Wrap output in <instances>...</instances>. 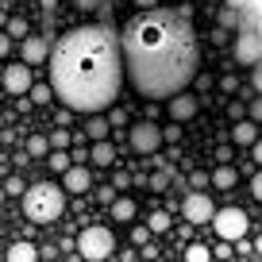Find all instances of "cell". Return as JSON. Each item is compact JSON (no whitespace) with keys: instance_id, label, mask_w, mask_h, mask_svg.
Returning a JSON list of instances; mask_svg holds the SVG:
<instances>
[{"instance_id":"cell-24","label":"cell","mask_w":262,"mask_h":262,"mask_svg":"<svg viewBox=\"0 0 262 262\" xmlns=\"http://www.w3.org/2000/svg\"><path fill=\"white\" fill-rule=\"evenodd\" d=\"M50 147H54V150L74 147V131H62V127H54V131H50Z\"/></svg>"},{"instance_id":"cell-44","label":"cell","mask_w":262,"mask_h":262,"mask_svg":"<svg viewBox=\"0 0 262 262\" xmlns=\"http://www.w3.org/2000/svg\"><path fill=\"white\" fill-rule=\"evenodd\" d=\"M254 254H262V235H254Z\"/></svg>"},{"instance_id":"cell-37","label":"cell","mask_w":262,"mask_h":262,"mask_svg":"<svg viewBox=\"0 0 262 262\" xmlns=\"http://www.w3.org/2000/svg\"><path fill=\"white\" fill-rule=\"evenodd\" d=\"M247 112H251L254 123H262V100H251V108H247Z\"/></svg>"},{"instance_id":"cell-22","label":"cell","mask_w":262,"mask_h":262,"mask_svg":"<svg viewBox=\"0 0 262 262\" xmlns=\"http://www.w3.org/2000/svg\"><path fill=\"white\" fill-rule=\"evenodd\" d=\"M170 181H178V170H173V166H166L162 173H155V178H150V189H155V193H166V189H170Z\"/></svg>"},{"instance_id":"cell-23","label":"cell","mask_w":262,"mask_h":262,"mask_svg":"<svg viewBox=\"0 0 262 262\" xmlns=\"http://www.w3.org/2000/svg\"><path fill=\"white\" fill-rule=\"evenodd\" d=\"M27 97H31V104H50V97H58L54 93V85H31V93H27Z\"/></svg>"},{"instance_id":"cell-43","label":"cell","mask_w":262,"mask_h":262,"mask_svg":"<svg viewBox=\"0 0 262 262\" xmlns=\"http://www.w3.org/2000/svg\"><path fill=\"white\" fill-rule=\"evenodd\" d=\"M135 4H139L143 12H147V8H158V0H135Z\"/></svg>"},{"instance_id":"cell-5","label":"cell","mask_w":262,"mask_h":262,"mask_svg":"<svg viewBox=\"0 0 262 262\" xmlns=\"http://www.w3.org/2000/svg\"><path fill=\"white\" fill-rule=\"evenodd\" d=\"M127 143L135 155H155L158 147L166 143V127H158L155 120H139L127 127Z\"/></svg>"},{"instance_id":"cell-12","label":"cell","mask_w":262,"mask_h":262,"mask_svg":"<svg viewBox=\"0 0 262 262\" xmlns=\"http://www.w3.org/2000/svg\"><path fill=\"white\" fill-rule=\"evenodd\" d=\"M62 185H66V193H89L93 189V178H89V170L85 166H70V170L62 173Z\"/></svg>"},{"instance_id":"cell-36","label":"cell","mask_w":262,"mask_h":262,"mask_svg":"<svg viewBox=\"0 0 262 262\" xmlns=\"http://www.w3.org/2000/svg\"><path fill=\"white\" fill-rule=\"evenodd\" d=\"M147 235H150V224H147V228H135V231H131V243H147Z\"/></svg>"},{"instance_id":"cell-25","label":"cell","mask_w":262,"mask_h":262,"mask_svg":"<svg viewBox=\"0 0 262 262\" xmlns=\"http://www.w3.org/2000/svg\"><path fill=\"white\" fill-rule=\"evenodd\" d=\"M212 254H216V251H208L205 243H193V247L185 251V262H212Z\"/></svg>"},{"instance_id":"cell-10","label":"cell","mask_w":262,"mask_h":262,"mask_svg":"<svg viewBox=\"0 0 262 262\" xmlns=\"http://www.w3.org/2000/svg\"><path fill=\"white\" fill-rule=\"evenodd\" d=\"M50 35H27V39H19V58L24 62H31V66H42V62H50Z\"/></svg>"},{"instance_id":"cell-13","label":"cell","mask_w":262,"mask_h":262,"mask_svg":"<svg viewBox=\"0 0 262 262\" xmlns=\"http://www.w3.org/2000/svg\"><path fill=\"white\" fill-rule=\"evenodd\" d=\"M262 135H258V123L254 120H235V127H231V143L235 147H254Z\"/></svg>"},{"instance_id":"cell-7","label":"cell","mask_w":262,"mask_h":262,"mask_svg":"<svg viewBox=\"0 0 262 262\" xmlns=\"http://www.w3.org/2000/svg\"><path fill=\"white\" fill-rule=\"evenodd\" d=\"M247 212L243 208H235V205H228V208H220L216 212V220H212V228H216V235L220 239H228V243H239V239L247 235Z\"/></svg>"},{"instance_id":"cell-15","label":"cell","mask_w":262,"mask_h":262,"mask_svg":"<svg viewBox=\"0 0 262 262\" xmlns=\"http://www.w3.org/2000/svg\"><path fill=\"white\" fill-rule=\"evenodd\" d=\"M243 16L247 12L239 8V4H224L220 8V27L224 31H239V27H243Z\"/></svg>"},{"instance_id":"cell-27","label":"cell","mask_w":262,"mask_h":262,"mask_svg":"<svg viewBox=\"0 0 262 262\" xmlns=\"http://www.w3.org/2000/svg\"><path fill=\"white\" fill-rule=\"evenodd\" d=\"M147 224H150V231H170V212H150Z\"/></svg>"},{"instance_id":"cell-18","label":"cell","mask_w":262,"mask_h":262,"mask_svg":"<svg viewBox=\"0 0 262 262\" xmlns=\"http://www.w3.org/2000/svg\"><path fill=\"white\" fill-rule=\"evenodd\" d=\"M235 181H239V170H235L231 162H224L220 170L212 173V185H216V189H235Z\"/></svg>"},{"instance_id":"cell-30","label":"cell","mask_w":262,"mask_h":262,"mask_svg":"<svg viewBox=\"0 0 262 262\" xmlns=\"http://www.w3.org/2000/svg\"><path fill=\"white\" fill-rule=\"evenodd\" d=\"M208 181H212V178H208L205 170H193V173H189V189H205Z\"/></svg>"},{"instance_id":"cell-11","label":"cell","mask_w":262,"mask_h":262,"mask_svg":"<svg viewBox=\"0 0 262 262\" xmlns=\"http://www.w3.org/2000/svg\"><path fill=\"white\" fill-rule=\"evenodd\" d=\"M166 112H170V120L185 123V120H193V116L201 112V97H193V93H178V97L166 104Z\"/></svg>"},{"instance_id":"cell-2","label":"cell","mask_w":262,"mask_h":262,"mask_svg":"<svg viewBox=\"0 0 262 262\" xmlns=\"http://www.w3.org/2000/svg\"><path fill=\"white\" fill-rule=\"evenodd\" d=\"M123 58H127V81L139 97L162 100L185 93L201 62L189 16L166 8L139 12L123 27Z\"/></svg>"},{"instance_id":"cell-1","label":"cell","mask_w":262,"mask_h":262,"mask_svg":"<svg viewBox=\"0 0 262 262\" xmlns=\"http://www.w3.org/2000/svg\"><path fill=\"white\" fill-rule=\"evenodd\" d=\"M123 77H127V58H123V35H116V27L85 24L54 42L50 85L70 112H108L120 100Z\"/></svg>"},{"instance_id":"cell-19","label":"cell","mask_w":262,"mask_h":262,"mask_svg":"<svg viewBox=\"0 0 262 262\" xmlns=\"http://www.w3.org/2000/svg\"><path fill=\"white\" fill-rule=\"evenodd\" d=\"M135 212H139V208H135V201H131V196H116V201H112V216H116L120 224L135 220Z\"/></svg>"},{"instance_id":"cell-32","label":"cell","mask_w":262,"mask_h":262,"mask_svg":"<svg viewBox=\"0 0 262 262\" xmlns=\"http://www.w3.org/2000/svg\"><path fill=\"white\" fill-rule=\"evenodd\" d=\"M4 193H8V196H24V181H19V178H8V181H4Z\"/></svg>"},{"instance_id":"cell-29","label":"cell","mask_w":262,"mask_h":262,"mask_svg":"<svg viewBox=\"0 0 262 262\" xmlns=\"http://www.w3.org/2000/svg\"><path fill=\"white\" fill-rule=\"evenodd\" d=\"M8 35H12V39H27V24H24V19H8Z\"/></svg>"},{"instance_id":"cell-16","label":"cell","mask_w":262,"mask_h":262,"mask_svg":"<svg viewBox=\"0 0 262 262\" xmlns=\"http://www.w3.org/2000/svg\"><path fill=\"white\" fill-rule=\"evenodd\" d=\"M89 155H93V162H97V166H116V162H120V158H116V147H112L108 139L93 143V150H89Z\"/></svg>"},{"instance_id":"cell-17","label":"cell","mask_w":262,"mask_h":262,"mask_svg":"<svg viewBox=\"0 0 262 262\" xmlns=\"http://www.w3.org/2000/svg\"><path fill=\"white\" fill-rule=\"evenodd\" d=\"M8 262H39V251H35V243H12L8 247Z\"/></svg>"},{"instance_id":"cell-34","label":"cell","mask_w":262,"mask_h":262,"mask_svg":"<svg viewBox=\"0 0 262 262\" xmlns=\"http://www.w3.org/2000/svg\"><path fill=\"white\" fill-rule=\"evenodd\" d=\"M220 89H224V93H235V89H239V77H235V74H228V77L220 81Z\"/></svg>"},{"instance_id":"cell-40","label":"cell","mask_w":262,"mask_h":262,"mask_svg":"<svg viewBox=\"0 0 262 262\" xmlns=\"http://www.w3.org/2000/svg\"><path fill=\"white\" fill-rule=\"evenodd\" d=\"M181 131H178V120H173V127H166V143H178Z\"/></svg>"},{"instance_id":"cell-39","label":"cell","mask_w":262,"mask_h":262,"mask_svg":"<svg viewBox=\"0 0 262 262\" xmlns=\"http://www.w3.org/2000/svg\"><path fill=\"white\" fill-rule=\"evenodd\" d=\"M39 8H42V16H54V8H58V0H39Z\"/></svg>"},{"instance_id":"cell-9","label":"cell","mask_w":262,"mask_h":262,"mask_svg":"<svg viewBox=\"0 0 262 262\" xmlns=\"http://www.w3.org/2000/svg\"><path fill=\"white\" fill-rule=\"evenodd\" d=\"M31 62H24V58H19V62H8L4 66V93H8V97H27V93H31Z\"/></svg>"},{"instance_id":"cell-33","label":"cell","mask_w":262,"mask_h":262,"mask_svg":"<svg viewBox=\"0 0 262 262\" xmlns=\"http://www.w3.org/2000/svg\"><path fill=\"white\" fill-rule=\"evenodd\" d=\"M251 193H254V201H262V166H258V173L251 178Z\"/></svg>"},{"instance_id":"cell-14","label":"cell","mask_w":262,"mask_h":262,"mask_svg":"<svg viewBox=\"0 0 262 262\" xmlns=\"http://www.w3.org/2000/svg\"><path fill=\"white\" fill-rule=\"evenodd\" d=\"M108 131H116L112 127V120H104V116H89V120H85V135H89L93 143H100V139H108Z\"/></svg>"},{"instance_id":"cell-21","label":"cell","mask_w":262,"mask_h":262,"mask_svg":"<svg viewBox=\"0 0 262 262\" xmlns=\"http://www.w3.org/2000/svg\"><path fill=\"white\" fill-rule=\"evenodd\" d=\"M47 166L54 173H66L70 166H74V155H66V150H50V158H47Z\"/></svg>"},{"instance_id":"cell-4","label":"cell","mask_w":262,"mask_h":262,"mask_svg":"<svg viewBox=\"0 0 262 262\" xmlns=\"http://www.w3.org/2000/svg\"><path fill=\"white\" fill-rule=\"evenodd\" d=\"M112 251H116V239H112V231H108L104 224H93V228H85L81 235H77V254L89 258V262H104Z\"/></svg>"},{"instance_id":"cell-41","label":"cell","mask_w":262,"mask_h":262,"mask_svg":"<svg viewBox=\"0 0 262 262\" xmlns=\"http://www.w3.org/2000/svg\"><path fill=\"white\" fill-rule=\"evenodd\" d=\"M251 81H254V89H258V93H262V62H258V66H254V74H251Z\"/></svg>"},{"instance_id":"cell-35","label":"cell","mask_w":262,"mask_h":262,"mask_svg":"<svg viewBox=\"0 0 262 262\" xmlns=\"http://www.w3.org/2000/svg\"><path fill=\"white\" fill-rule=\"evenodd\" d=\"M74 8H81V12H97V8H100V0H74Z\"/></svg>"},{"instance_id":"cell-3","label":"cell","mask_w":262,"mask_h":262,"mask_svg":"<svg viewBox=\"0 0 262 262\" xmlns=\"http://www.w3.org/2000/svg\"><path fill=\"white\" fill-rule=\"evenodd\" d=\"M66 212V185H54V181H39L24 193V216L31 224H54L58 216Z\"/></svg>"},{"instance_id":"cell-6","label":"cell","mask_w":262,"mask_h":262,"mask_svg":"<svg viewBox=\"0 0 262 262\" xmlns=\"http://www.w3.org/2000/svg\"><path fill=\"white\" fill-rule=\"evenodd\" d=\"M231 54L239 66H258L262 62V31L258 27H239L235 42H231Z\"/></svg>"},{"instance_id":"cell-38","label":"cell","mask_w":262,"mask_h":262,"mask_svg":"<svg viewBox=\"0 0 262 262\" xmlns=\"http://www.w3.org/2000/svg\"><path fill=\"white\" fill-rule=\"evenodd\" d=\"M228 116H231V120H243V104H239V100H231V104H228Z\"/></svg>"},{"instance_id":"cell-8","label":"cell","mask_w":262,"mask_h":262,"mask_svg":"<svg viewBox=\"0 0 262 262\" xmlns=\"http://www.w3.org/2000/svg\"><path fill=\"white\" fill-rule=\"evenodd\" d=\"M216 212H220V208L212 205V196H208L205 189H193V193H185V201H181V216H185L189 224H212Z\"/></svg>"},{"instance_id":"cell-31","label":"cell","mask_w":262,"mask_h":262,"mask_svg":"<svg viewBox=\"0 0 262 262\" xmlns=\"http://www.w3.org/2000/svg\"><path fill=\"white\" fill-rule=\"evenodd\" d=\"M108 120H112V127H127V112L123 108H108Z\"/></svg>"},{"instance_id":"cell-20","label":"cell","mask_w":262,"mask_h":262,"mask_svg":"<svg viewBox=\"0 0 262 262\" xmlns=\"http://www.w3.org/2000/svg\"><path fill=\"white\" fill-rule=\"evenodd\" d=\"M24 150H27L31 158H50V150H54V147H50V135H31Z\"/></svg>"},{"instance_id":"cell-26","label":"cell","mask_w":262,"mask_h":262,"mask_svg":"<svg viewBox=\"0 0 262 262\" xmlns=\"http://www.w3.org/2000/svg\"><path fill=\"white\" fill-rule=\"evenodd\" d=\"M247 4V16H251V27L262 31V0H243Z\"/></svg>"},{"instance_id":"cell-28","label":"cell","mask_w":262,"mask_h":262,"mask_svg":"<svg viewBox=\"0 0 262 262\" xmlns=\"http://www.w3.org/2000/svg\"><path fill=\"white\" fill-rule=\"evenodd\" d=\"M112 185H116V189H120V193H123V189H127V185H135V178H131L127 170H116V173H112Z\"/></svg>"},{"instance_id":"cell-42","label":"cell","mask_w":262,"mask_h":262,"mask_svg":"<svg viewBox=\"0 0 262 262\" xmlns=\"http://www.w3.org/2000/svg\"><path fill=\"white\" fill-rule=\"evenodd\" d=\"M251 162H258V166H262V139L251 147Z\"/></svg>"}]
</instances>
